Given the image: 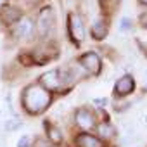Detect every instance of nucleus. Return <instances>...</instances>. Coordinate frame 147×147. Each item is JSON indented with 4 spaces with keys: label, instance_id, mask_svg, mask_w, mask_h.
<instances>
[{
    "label": "nucleus",
    "instance_id": "6",
    "mask_svg": "<svg viewBox=\"0 0 147 147\" xmlns=\"http://www.w3.org/2000/svg\"><path fill=\"white\" fill-rule=\"evenodd\" d=\"M12 31H14V36H16L18 40H28V38L33 35V23H31L28 18L19 19V23L12 28Z\"/></svg>",
    "mask_w": 147,
    "mask_h": 147
},
{
    "label": "nucleus",
    "instance_id": "16",
    "mask_svg": "<svg viewBox=\"0 0 147 147\" xmlns=\"http://www.w3.org/2000/svg\"><path fill=\"white\" fill-rule=\"evenodd\" d=\"M30 145V137L28 135H23L19 140H18V147H28Z\"/></svg>",
    "mask_w": 147,
    "mask_h": 147
},
{
    "label": "nucleus",
    "instance_id": "14",
    "mask_svg": "<svg viewBox=\"0 0 147 147\" xmlns=\"http://www.w3.org/2000/svg\"><path fill=\"white\" fill-rule=\"evenodd\" d=\"M47 133H49V138H50L54 144H61V140H62L61 130H57L55 126H47Z\"/></svg>",
    "mask_w": 147,
    "mask_h": 147
},
{
    "label": "nucleus",
    "instance_id": "3",
    "mask_svg": "<svg viewBox=\"0 0 147 147\" xmlns=\"http://www.w3.org/2000/svg\"><path fill=\"white\" fill-rule=\"evenodd\" d=\"M69 31H71V38L76 43H82L85 40V28H83V21L78 14H69Z\"/></svg>",
    "mask_w": 147,
    "mask_h": 147
},
{
    "label": "nucleus",
    "instance_id": "18",
    "mask_svg": "<svg viewBox=\"0 0 147 147\" xmlns=\"http://www.w3.org/2000/svg\"><path fill=\"white\" fill-rule=\"evenodd\" d=\"M140 24H142L144 28H147V12H144V14L140 16Z\"/></svg>",
    "mask_w": 147,
    "mask_h": 147
},
{
    "label": "nucleus",
    "instance_id": "1",
    "mask_svg": "<svg viewBox=\"0 0 147 147\" xmlns=\"http://www.w3.org/2000/svg\"><path fill=\"white\" fill-rule=\"evenodd\" d=\"M50 94L47 88L40 87V85H30L21 97V102L24 106V109L31 114H40L43 113L49 106H50Z\"/></svg>",
    "mask_w": 147,
    "mask_h": 147
},
{
    "label": "nucleus",
    "instance_id": "2",
    "mask_svg": "<svg viewBox=\"0 0 147 147\" xmlns=\"http://www.w3.org/2000/svg\"><path fill=\"white\" fill-rule=\"evenodd\" d=\"M36 28H38L40 36H47L52 31V28H54V11L50 7H45L40 12L38 19H36Z\"/></svg>",
    "mask_w": 147,
    "mask_h": 147
},
{
    "label": "nucleus",
    "instance_id": "11",
    "mask_svg": "<svg viewBox=\"0 0 147 147\" xmlns=\"http://www.w3.org/2000/svg\"><path fill=\"white\" fill-rule=\"evenodd\" d=\"M106 35H107V24H106V21L97 19L92 24V36L95 40H102V38H106Z\"/></svg>",
    "mask_w": 147,
    "mask_h": 147
},
{
    "label": "nucleus",
    "instance_id": "8",
    "mask_svg": "<svg viewBox=\"0 0 147 147\" xmlns=\"http://www.w3.org/2000/svg\"><path fill=\"white\" fill-rule=\"evenodd\" d=\"M75 119H76L78 126H82V128H85V130H90V128H94V125H95L94 114L88 113L87 109H80V111H76Z\"/></svg>",
    "mask_w": 147,
    "mask_h": 147
},
{
    "label": "nucleus",
    "instance_id": "9",
    "mask_svg": "<svg viewBox=\"0 0 147 147\" xmlns=\"http://www.w3.org/2000/svg\"><path fill=\"white\" fill-rule=\"evenodd\" d=\"M19 16H21L19 11L16 7H12V5H4L2 11H0V18H2V21L5 24H12L14 21L19 19Z\"/></svg>",
    "mask_w": 147,
    "mask_h": 147
},
{
    "label": "nucleus",
    "instance_id": "19",
    "mask_svg": "<svg viewBox=\"0 0 147 147\" xmlns=\"http://www.w3.org/2000/svg\"><path fill=\"white\" fill-rule=\"evenodd\" d=\"M94 102H95L97 106H106V104H107V99H95Z\"/></svg>",
    "mask_w": 147,
    "mask_h": 147
},
{
    "label": "nucleus",
    "instance_id": "4",
    "mask_svg": "<svg viewBox=\"0 0 147 147\" xmlns=\"http://www.w3.org/2000/svg\"><path fill=\"white\" fill-rule=\"evenodd\" d=\"M80 62H82V66H83L88 73H92V75H99V73H100L102 62H100V57H99L95 52H87L85 55H82Z\"/></svg>",
    "mask_w": 147,
    "mask_h": 147
},
{
    "label": "nucleus",
    "instance_id": "10",
    "mask_svg": "<svg viewBox=\"0 0 147 147\" xmlns=\"http://www.w3.org/2000/svg\"><path fill=\"white\" fill-rule=\"evenodd\" d=\"M76 144L78 147H102V142L94 137V135H88V133H83V135H78L76 138Z\"/></svg>",
    "mask_w": 147,
    "mask_h": 147
},
{
    "label": "nucleus",
    "instance_id": "17",
    "mask_svg": "<svg viewBox=\"0 0 147 147\" xmlns=\"http://www.w3.org/2000/svg\"><path fill=\"white\" fill-rule=\"evenodd\" d=\"M35 147H50V145H49V142H47V140H43V138H38V140L35 142Z\"/></svg>",
    "mask_w": 147,
    "mask_h": 147
},
{
    "label": "nucleus",
    "instance_id": "13",
    "mask_svg": "<svg viewBox=\"0 0 147 147\" xmlns=\"http://www.w3.org/2000/svg\"><path fill=\"white\" fill-rule=\"evenodd\" d=\"M114 128L109 125V123H102L100 126H99V135L102 137V138H113L114 137Z\"/></svg>",
    "mask_w": 147,
    "mask_h": 147
},
{
    "label": "nucleus",
    "instance_id": "12",
    "mask_svg": "<svg viewBox=\"0 0 147 147\" xmlns=\"http://www.w3.org/2000/svg\"><path fill=\"white\" fill-rule=\"evenodd\" d=\"M21 126H23V123H21V119H19V118H9V119L4 123V130H5V131H9V133H11V131L19 130Z\"/></svg>",
    "mask_w": 147,
    "mask_h": 147
},
{
    "label": "nucleus",
    "instance_id": "7",
    "mask_svg": "<svg viewBox=\"0 0 147 147\" xmlns=\"http://www.w3.org/2000/svg\"><path fill=\"white\" fill-rule=\"evenodd\" d=\"M43 88H49V90H54V88H59L61 87V78H59V69H52V71H47L42 75L40 78Z\"/></svg>",
    "mask_w": 147,
    "mask_h": 147
},
{
    "label": "nucleus",
    "instance_id": "15",
    "mask_svg": "<svg viewBox=\"0 0 147 147\" xmlns=\"http://www.w3.org/2000/svg\"><path fill=\"white\" fill-rule=\"evenodd\" d=\"M130 30H131V21H130L128 18H123V19L119 21V31L126 33V31H130Z\"/></svg>",
    "mask_w": 147,
    "mask_h": 147
},
{
    "label": "nucleus",
    "instance_id": "21",
    "mask_svg": "<svg viewBox=\"0 0 147 147\" xmlns=\"http://www.w3.org/2000/svg\"><path fill=\"white\" fill-rule=\"evenodd\" d=\"M145 123H147V116H145Z\"/></svg>",
    "mask_w": 147,
    "mask_h": 147
},
{
    "label": "nucleus",
    "instance_id": "20",
    "mask_svg": "<svg viewBox=\"0 0 147 147\" xmlns=\"http://www.w3.org/2000/svg\"><path fill=\"white\" fill-rule=\"evenodd\" d=\"M140 2H142V4H147V0H140Z\"/></svg>",
    "mask_w": 147,
    "mask_h": 147
},
{
    "label": "nucleus",
    "instance_id": "22",
    "mask_svg": "<svg viewBox=\"0 0 147 147\" xmlns=\"http://www.w3.org/2000/svg\"><path fill=\"white\" fill-rule=\"evenodd\" d=\"M0 133H2V130H0Z\"/></svg>",
    "mask_w": 147,
    "mask_h": 147
},
{
    "label": "nucleus",
    "instance_id": "5",
    "mask_svg": "<svg viewBox=\"0 0 147 147\" xmlns=\"http://www.w3.org/2000/svg\"><path fill=\"white\" fill-rule=\"evenodd\" d=\"M133 88H135V80H133V76L125 75V76H121V78L116 82V85H114V94H116L118 97H125V95H130V94L133 92Z\"/></svg>",
    "mask_w": 147,
    "mask_h": 147
}]
</instances>
